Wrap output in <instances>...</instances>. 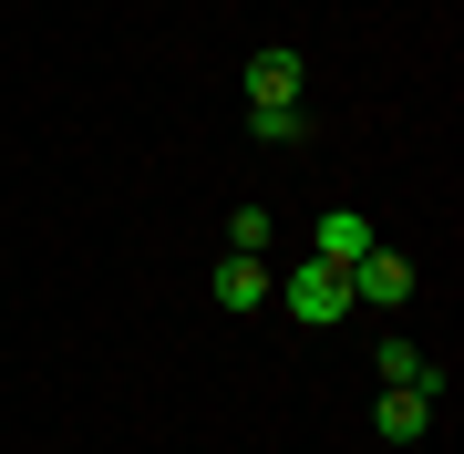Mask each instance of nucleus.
I'll use <instances>...</instances> for the list:
<instances>
[{
	"label": "nucleus",
	"mask_w": 464,
	"mask_h": 454,
	"mask_svg": "<svg viewBox=\"0 0 464 454\" xmlns=\"http://www.w3.org/2000/svg\"><path fill=\"white\" fill-rule=\"evenodd\" d=\"M268 300H279L289 320H310V331H331V320H351V279H341V269H320V258H289Z\"/></svg>",
	"instance_id": "obj_1"
},
{
	"label": "nucleus",
	"mask_w": 464,
	"mask_h": 454,
	"mask_svg": "<svg viewBox=\"0 0 464 454\" xmlns=\"http://www.w3.org/2000/svg\"><path fill=\"white\" fill-rule=\"evenodd\" d=\"M372 372H382V382H423V372H433V362L413 352V341H382V362H372Z\"/></svg>",
	"instance_id": "obj_9"
},
{
	"label": "nucleus",
	"mask_w": 464,
	"mask_h": 454,
	"mask_svg": "<svg viewBox=\"0 0 464 454\" xmlns=\"http://www.w3.org/2000/svg\"><path fill=\"white\" fill-rule=\"evenodd\" d=\"M341 279H351V310H402V300H413V269H402L392 248H362Z\"/></svg>",
	"instance_id": "obj_3"
},
{
	"label": "nucleus",
	"mask_w": 464,
	"mask_h": 454,
	"mask_svg": "<svg viewBox=\"0 0 464 454\" xmlns=\"http://www.w3.org/2000/svg\"><path fill=\"white\" fill-rule=\"evenodd\" d=\"M433 392H444V372H423V382H382V403H372V434H382V444H413L423 423H433Z\"/></svg>",
	"instance_id": "obj_2"
},
{
	"label": "nucleus",
	"mask_w": 464,
	"mask_h": 454,
	"mask_svg": "<svg viewBox=\"0 0 464 454\" xmlns=\"http://www.w3.org/2000/svg\"><path fill=\"white\" fill-rule=\"evenodd\" d=\"M268 289H279L268 258H217V300H227V310H268Z\"/></svg>",
	"instance_id": "obj_6"
},
{
	"label": "nucleus",
	"mask_w": 464,
	"mask_h": 454,
	"mask_svg": "<svg viewBox=\"0 0 464 454\" xmlns=\"http://www.w3.org/2000/svg\"><path fill=\"white\" fill-rule=\"evenodd\" d=\"M299 72H310V63H299L289 42H268V52H248V103H299Z\"/></svg>",
	"instance_id": "obj_5"
},
{
	"label": "nucleus",
	"mask_w": 464,
	"mask_h": 454,
	"mask_svg": "<svg viewBox=\"0 0 464 454\" xmlns=\"http://www.w3.org/2000/svg\"><path fill=\"white\" fill-rule=\"evenodd\" d=\"M362 248H382V237L362 227V207H331V217L310 227V258H320V269H351V258H362Z\"/></svg>",
	"instance_id": "obj_4"
},
{
	"label": "nucleus",
	"mask_w": 464,
	"mask_h": 454,
	"mask_svg": "<svg viewBox=\"0 0 464 454\" xmlns=\"http://www.w3.org/2000/svg\"><path fill=\"white\" fill-rule=\"evenodd\" d=\"M279 248V217H268V207H237L227 217V258H268Z\"/></svg>",
	"instance_id": "obj_8"
},
{
	"label": "nucleus",
	"mask_w": 464,
	"mask_h": 454,
	"mask_svg": "<svg viewBox=\"0 0 464 454\" xmlns=\"http://www.w3.org/2000/svg\"><path fill=\"white\" fill-rule=\"evenodd\" d=\"M248 145H310V114L299 103H248Z\"/></svg>",
	"instance_id": "obj_7"
}]
</instances>
